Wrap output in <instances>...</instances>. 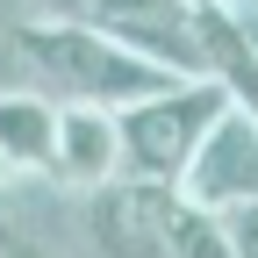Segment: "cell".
<instances>
[{
  "label": "cell",
  "instance_id": "4",
  "mask_svg": "<svg viewBox=\"0 0 258 258\" xmlns=\"http://www.w3.org/2000/svg\"><path fill=\"white\" fill-rule=\"evenodd\" d=\"M50 172H57L64 186H79V194H93V186L122 179V144H115V115H101V108H57V144H50Z\"/></svg>",
  "mask_w": 258,
  "mask_h": 258
},
{
  "label": "cell",
  "instance_id": "5",
  "mask_svg": "<svg viewBox=\"0 0 258 258\" xmlns=\"http://www.w3.org/2000/svg\"><path fill=\"white\" fill-rule=\"evenodd\" d=\"M50 144H57V101H43L36 86L0 93V158L15 172H50Z\"/></svg>",
  "mask_w": 258,
  "mask_h": 258
},
{
  "label": "cell",
  "instance_id": "2",
  "mask_svg": "<svg viewBox=\"0 0 258 258\" xmlns=\"http://www.w3.org/2000/svg\"><path fill=\"white\" fill-rule=\"evenodd\" d=\"M222 115V86L208 79H172L144 93V101L115 108V144H122V179L144 186H179L194 144L208 137V122Z\"/></svg>",
  "mask_w": 258,
  "mask_h": 258
},
{
  "label": "cell",
  "instance_id": "1",
  "mask_svg": "<svg viewBox=\"0 0 258 258\" xmlns=\"http://www.w3.org/2000/svg\"><path fill=\"white\" fill-rule=\"evenodd\" d=\"M15 50H22L29 72H36V93L57 101V108H101V115H115L129 101H144V93L172 86V72H158L151 57H137L129 43H115L108 29H93L79 15H64V22H50V15L22 22L15 29Z\"/></svg>",
  "mask_w": 258,
  "mask_h": 258
},
{
  "label": "cell",
  "instance_id": "3",
  "mask_svg": "<svg viewBox=\"0 0 258 258\" xmlns=\"http://www.w3.org/2000/svg\"><path fill=\"white\" fill-rule=\"evenodd\" d=\"M172 194L186 208H208V215L258 208V115L237 108V101H222V115L194 144V158H186V172H179Z\"/></svg>",
  "mask_w": 258,
  "mask_h": 258
},
{
  "label": "cell",
  "instance_id": "6",
  "mask_svg": "<svg viewBox=\"0 0 258 258\" xmlns=\"http://www.w3.org/2000/svg\"><path fill=\"white\" fill-rule=\"evenodd\" d=\"M165 258H230V230H222V215L208 208H186L179 194L165 201V230H158Z\"/></svg>",
  "mask_w": 258,
  "mask_h": 258
},
{
  "label": "cell",
  "instance_id": "7",
  "mask_svg": "<svg viewBox=\"0 0 258 258\" xmlns=\"http://www.w3.org/2000/svg\"><path fill=\"white\" fill-rule=\"evenodd\" d=\"M222 230H230V258H258V208L222 215Z\"/></svg>",
  "mask_w": 258,
  "mask_h": 258
},
{
  "label": "cell",
  "instance_id": "9",
  "mask_svg": "<svg viewBox=\"0 0 258 258\" xmlns=\"http://www.w3.org/2000/svg\"><path fill=\"white\" fill-rule=\"evenodd\" d=\"M0 186H15V165H8V158H0Z\"/></svg>",
  "mask_w": 258,
  "mask_h": 258
},
{
  "label": "cell",
  "instance_id": "8",
  "mask_svg": "<svg viewBox=\"0 0 258 258\" xmlns=\"http://www.w3.org/2000/svg\"><path fill=\"white\" fill-rule=\"evenodd\" d=\"M36 8H43L50 22H64V15H79V0H36Z\"/></svg>",
  "mask_w": 258,
  "mask_h": 258
}]
</instances>
